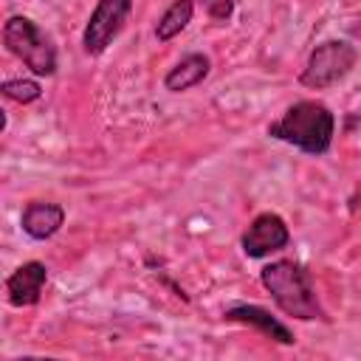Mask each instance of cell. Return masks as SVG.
<instances>
[{
    "label": "cell",
    "instance_id": "cell-1",
    "mask_svg": "<svg viewBox=\"0 0 361 361\" xmlns=\"http://www.w3.org/2000/svg\"><path fill=\"white\" fill-rule=\"evenodd\" d=\"M265 290L274 296L276 307L285 313V316H293V319H302V322H310V319H327L324 316V307L316 296V288H313V279L310 274L293 262V259H276L271 265L262 268L259 274Z\"/></svg>",
    "mask_w": 361,
    "mask_h": 361
},
{
    "label": "cell",
    "instance_id": "cell-2",
    "mask_svg": "<svg viewBox=\"0 0 361 361\" xmlns=\"http://www.w3.org/2000/svg\"><path fill=\"white\" fill-rule=\"evenodd\" d=\"M333 130H336V118L333 113L322 104V102H296L290 104L279 121H274L268 127V135L293 144L310 155H322L330 149L333 141Z\"/></svg>",
    "mask_w": 361,
    "mask_h": 361
},
{
    "label": "cell",
    "instance_id": "cell-3",
    "mask_svg": "<svg viewBox=\"0 0 361 361\" xmlns=\"http://www.w3.org/2000/svg\"><path fill=\"white\" fill-rule=\"evenodd\" d=\"M3 42L37 76H51L56 71V51L51 39L37 28L34 20L20 17V14L8 17L3 25Z\"/></svg>",
    "mask_w": 361,
    "mask_h": 361
},
{
    "label": "cell",
    "instance_id": "cell-4",
    "mask_svg": "<svg viewBox=\"0 0 361 361\" xmlns=\"http://www.w3.org/2000/svg\"><path fill=\"white\" fill-rule=\"evenodd\" d=\"M355 65V48L344 39H327L322 45L313 48V54L307 56L299 82L305 87L313 90H324L330 85H336L338 79H344Z\"/></svg>",
    "mask_w": 361,
    "mask_h": 361
},
{
    "label": "cell",
    "instance_id": "cell-5",
    "mask_svg": "<svg viewBox=\"0 0 361 361\" xmlns=\"http://www.w3.org/2000/svg\"><path fill=\"white\" fill-rule=\"evenodd\" d=\"M133 11V0H99L87 25H85V34H82V45L90 56H99L107 51V45L118 37V31L124 28L127 17Z\"/></svg>",
    "mask_w": 361,
    "mask_h": 361
},
{
    "label": "cell",
    "instance_id": "cell-6",
    "mask_svg": "<svg viewBox=\"0 0 361 361\" xmlns=\"http://www.w3.org/2000/svg\"><path fill=\"white\" fill-rule=\"evenodd\" d=\"M288 240H290V231H288L285 220L279 214L262 212L251 220L248 231L243 234V251H245V257L259 259V257H268V254L285 248Z\"/></svg>",
    "mask_w": 361,
    "mask_h": 361
},
{
    "label": "cell",
    "instance_id": "cell-7",
    "mask_svg": "<svg viewBox=\"0 0 361 361\" xmlns=\"http://www.w3.org/2000/svg\"><path fill=\"white\" fill-rule=\"evenodd\" d=\"M48 282V268L37 259L31 262H23L8 279H6V299L14 305V307H28V305H37L39 296H42V288Z\"/></svg>",
    "mask_w": 361,
    "mask_h": 361
},
{
    "label": "cell",
    "instance_id": "cell-8",
    "mask_svg": "<svg viewBox=\"0 0 361 361\" xmlns=\"http://www.w3.org/2000/svg\"><path fill=\"white\" fill-rule=\"evenodd\" d=\"M226 319H228V322L248 324V327L259 330L265 338H274V341H279V344H293V341H296L293 333H290L276 316H271L268 310H262V307H257V305H234V307L226 310Z\"/></svg>",
    "mask_w": 361,
    "mask_h": 361
},
{
    "label": "cell",
    "instance_id": "cell-9",
    "mask_svg": "<svg viewBox=\"0 0 361 361\" xmlns=\"http://www.w3.org/2000/svg\"><path fill=\"white\" fill-rule=\"evenodd\" d=\"M62 223H65V209H62L59 203H48V200H34V203H28L25 212H23V220H20L23 231H25L28 237H34V240H48V237H54V234L62 228Z\"/></svg>",
    "mask_w": 361,
    "mask_h": 361
},
{
    "label": "cell",
    "instance_id": "cell-10",
    "mask_svg": "<svg viewBox=\"0 0 361 361\" xmlns=\"http://www.w3.org/2000/svg\"><path fill=\"white\" fill-rule=\"evenodd\" d=\"M206 76H209V56H203V54H189V56H183V59L166 73L164 87L172 90V93H183V90H189V87L200 85Z\"/></svg>",
    "mask_w": 361,
    "mask_h": 361
},
{
    "label": "cell",
    "instance_id": "cell-11",
    "mask_svg": "<svg viewBox=\"0 0 361 361\" xmlns=\"http://www.w3.org/2000/svg\"><path fill=\"white\" fill-rule=\"evenodd\" d=\"M192 14H195V3H192V0H175V3L161 14V20H158V25H155V37H158L161 42L178 37V34L192 23Z\"/></svg>",
    "mask_w": 361,
    "mask_h": 361
},
{
    "label": "cell",
    "instance_id": "cell-12",
    "mask_svg": "<svg viewBox=\"0 0 361 361\" xmlns=\"http://www.w3.org/2000/svg\"><path fill=\"white\" fill-rule=\"evenodd\" d=\"M3 96L6 99H14L20 104H28V102H37L42 96V87L34 79H8L3 85Z\"/></svg>",
    "mask_w": 361,
    "mask_h": 361
},
{
    "label": "cell",
    "instance_id": "cell-13",
    "mask_svg": "<svg viewBox=\"0 0 361 361\" xmlns=\"http://www.w3.org/2000/svg\"><path fill=\"white\" fill-rule=\"evenodd\" d=\"M228 14H231V3H228V0L212 3V20H226Z\"/></svg>",
    "mask_w": 361,
    "mask_h": 361
},
{
    "label": "cell",
    "instance_id": "cell-14",
    "mask_svg": "<svg viewBox=\"0 0 361 361\" xmlns=\"http://www.w3.org/2000/svg\"><path fill=\"white\" fill-rule=\"evenodd\" d=\"M358 116H361V110H358Z\"/></svg>",
    "mask_w": 361,
    "mask_h": 361
}]
</instances>
